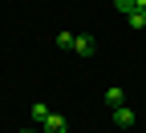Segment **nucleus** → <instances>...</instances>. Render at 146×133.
Wrapping results in <instances>:
<instances>
[{
  "label": "nucleus",
  "instance_id": "obj_1",
  "mask_svg": "<svg viewBox=\"0 0 146 133\" xmlns=\"http://www.w3.org/2000/svg\"><path fill=\"white\" fill-rule=\"evenodd\" d=\"M94 36H77V41H73V52H77V56H94Z\"/></svg>",
  "mask_w": 146,
  "mask_h": 133
},
{
  "label": "nucleus",
  "instance_id": "obj_2",
  "mask_svg": "<svg viewBox=\"0 0 146 133\" xmlns=\"http://www.w3.org/2000/svg\"><path fill=\"white\" fill-rule=\"evenodd\" d=\"M106 105H110V109H118V105H126V93H122L118 85H114V89H106Z\"/></svg>",
  "mask_w": 146,
  "mask_h": 133
},
{
  "label": "nucleus",
  "instance_id": "obj_3",
  "mask_svg": "<svg viewBox=\"0 0 146 133\" xmlns=\"http://www.w3.org/2000/svg\"><path fill=\"white\" fill-rule=\"evenodd\" d=\"M45 133H65V117L49 113V117H45Z\"/></svg>",
  "mask_w": 146,
  "mask_h": 133
},
{
  "label": "nucleus",
  "instance_id": "obj_4",
  "mask_svg": "<svg viewBox=\"0 0 146 133\" xmlns=\"http://www.w3.org/2000/svg\"><path fill=\"white\" fill-rule=\"evenodd\" d=\"M114 121H118V125H134V113L126 109V105H118V109H114Z\"/></svg>",
  "mask_w": 146,
  "mask_h": 133
},
{
  "label": "nucleus",
  "instance_id": "obj_5",
  "mask_svg": "<svg viewBox=\"0 0 146 133\" xmlns=\"http://www.w3.org/2000/svg\"><path fill=\"white\" fill-rule=\"evenodd\" d=\"M114 4H118V12H126V16L138 12V0H114Z\"/></svg>",
  "mask_w": 146,
  "mask_h": 133
},
{
  "label": "nucleus",
  "instance_id": "obj_6",
  "mask_svg": "<svg viewBox=\"0 0 146 133\" xmlns=\"http://www.w3.org/2000/svg\"><path fill=\"white\" fill-rule=\"evenodd\" d=\"M45 117H49V105H33V121L45 125Z\"/></svg>",
  "mask_w": 146,
  "mask_h": 133
},
{
  "label": "nucleus",
  "instance_id": "obj_7",
  "mask_svg": "<svg viewBox=\"0 0 146 133\" xmlns=\"http://www.w3.org/2000/svg\"><path fill=\"white\" fill-rule=\"evenodd\" d=\"M73 41H77L73 32H57V48H73Z\"/></svg>",
  "mask_w": 146,
  "mask_h": 133
},
{
  "label": "nucleus",
  "instance_id": "obj_8",
  "mask_svg": "<svg viewBox=\"0 0 146 133\" xmlns=\"http://www.w3.org/2000/svg\"><path fill=\"white\" fill-rule=\"evenodd\" d=\"M130 24H134V28H146V12H142V8L130 12Z\"/></svg>",
  "mask_w": 146,
  "mask_h": 133
},
{
  "label": "nucleus",
  "instance_id": "obj_9",
  "mask_svg": "<svg viewBox=\"0 0 146 133\" xmlns=\"http://www.w3.org/2000/svg\"><path fill=\"white\" fill-rule=\"evenodd\" d=\"M138 8H142V12H146V0H138Z\"/></svg>",
  "mask_w": 146,
  "mask_h": 133
}]
</instances>
